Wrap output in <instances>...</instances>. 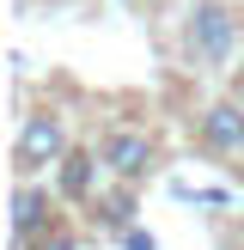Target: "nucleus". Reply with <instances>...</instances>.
<instances>
[{
    "mask_svg": "<svg viewBox=\"0 0 244 250\" xmlns=\"http://www.w3.org/2000/svg\"><path fill=\"white\" fill-rule=\"evenodd\" d=\"M61 195H55V183H12V250H31L37 238H49V232L61 226Z\"/></svg>",
    "mask_w": 244,
    "mask_h": 250,
    "instance_id": "5",
    "label": "nucleus"
},
{
    "mask_svg": "<svg viewBox=\"0 0 244 250\" xmlns=\"http://www.w3.org/2000/svg\"><path fill=\"white\" fill-rule=\"evenodd\" d=\"M98 159H104V177L110 183H134L141 189L146 177L165 171V141H159L153 122H128V116H110L104 128L92 134Z\"/></svg>",
    "mask_w": 244,
    "mask_h": 250,
    "instance_id": "3",
    "label": "nucleus"
},
{
    "mask_svg": "<svg viewBox=\"0 0 244 250\" xmlns=\"http://www.w3.org/2000/svg\"><path fill=\"white\" fill-rule=\"evenodd\" d=\"M134 214H141V189H134V183H104V189L85 202V226L104 232V238H116V244L134 232Z\"/></svg>",
    "mask_w": 244,
    "mask_h": 250,
    "instance_id": "7",
    "label": "nucleus"
},
{
    "mask_svg": "<svg viewBox=\"0 0 244 250\" xmlns=\"http://www.w3.org/2000/svg\"><path fill=\"white\" fill-rule=\"evenodd\" d=\"M122 250H159V238H153V232H146V226H134L128 238H122Z\"/></svg>",
    "mask_w": 244,
    "mask_h": 250,
    "instance_id": "9",
    "label": "nucleus"
},
{
    "mask_svg": "<svg viewBox=\"0 0 244 250\" xmlns=\"http://www.w3.org/2000/svg\"><path fill=\"white\" fill-rule=\"evenodd\" d=\"M244 43V12L232 0H183L177 37H165V55L177 61V73H232Z\"/></svg>",
    "mask_w": 244,
    "mask_h": 250,
    "instance_id": "1",
    "label": "nucleus"
},
{
    "mask_svg": "<svg viewBox=\"0 0 244 250\" xmlns=\"http://www.w3.org/2000/svg\"><path fill=\"white\" fill-rule=\"evenodd\" d=\"M226 98H238V104H244V61H238V67L226 73Z\"/></svg>",
    "mask_w": 244,
    "mask_h": 250,
    "instance_id": "10",
    "label": "nucleus"
},
{
    "mask_svg": "<svg viewBox=\"0 0 244 250\" xmlns=\"http://www.w3.org/2000/svg\"><path fill=\"white\" fill-rule=\"evenodd\" d=\"M73 128H67V110L55 104H37L19 116V134H12V183H37V177H55L61 159L73 153Z\"/></svg>",
    "mask_w": 244,
    "mask_h": 250,
    "instance_id": "2",
    "label": "nucleus"
},
{
    "mask_svg": "<svg viewBox=\"0 0 244 250\" xmlns=\"http://www.w3.org/2000/svg\"><path fill=\"white\" fill-rule=\"evenodd\" d=\"M31 250H80V232H73V220H61V226L49 232V238H37Z\"/></svg>",
    "mask_w": 244,
    "mask_h": 250,
    "instance_id": "8",
    "label": "nucleus"
},
{
    "mask_svg": "<svg viewBox=\"0 0 244 250\" xmlns=\"http://www.w3.org/2000/svg\"><path fill=\"white\" fill-rule=\"evenodd\" d=\"M49 183H55L61 208H80V214H85V202L104 189V159H98V146H92V141H80L67 159H61V171H55Z\"/></svg>",
    "mask_w": 244,
    "mask_h": 250,
    "instance_id": "6",
    "label": "nucleus"
},
{
    "mask_svg": "<svg viewBox=\"0 0 244 250\" xmlns=\"http://www.w3.org/2000/svg\"><path fill=\"white\" fill-rule=\"evenodd\" d=\"M189 146L202 159H220V165H244V104L238 98H207V104L189 110Z\"/></svg>",
    "mask_w": 244,
    "mask_h": 250,
    "instance_id": "4",
    "label": "nucleus"
}]
</instances>
